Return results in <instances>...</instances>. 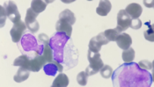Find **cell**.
Returning <instances> with one entry per match:
<instances>
[{
	"mask_svg": "<svg viewBox=\"0 0 154 87\" xmlns=\"http://www.w3.org/2000/svg\"><path fill=\"white\" fill-rule=\"evenodd\" d=\"M111 76L115 86L147 87L152 83V75L133 62L121 65L113 71Z\"/></svg>",
	"mask_w": 154,
	"mask_h": 87,
	"instance_id": "obj_1",
	"label": "cell"
},
{
	"mask_svg": "<svg viewBox=\"0 0 154 87\" xmlns=\"http://www.w3.org/2000/svg\"><path fill=\"white\" fill-rule=\"evenodd\" d=\"M45 63L47 62L43 58L42 55L35 54L33 58H30V56L26 55H21L14 60L13 66L23 67L29 71L38 72Z\"/></svg>",
	"mask_w": 154,
	"mask_h": 87,
	"instance_id": "obj_2",
	"label": "cell"
},
{
	"mask_svg": "<svg viewBox=\"0 0 154 87\" xmlns=\"http://www.w3.org/2000/svg\"><path fill=\"white\" fill-rule=\"evenodd\" d=\"M70 38L64 33L57 32L49 39L48 45L53 50V58L60 63L63 62V50Z\"/></svg>",
	"mask_w": 154,
	"mask_h": 87,
	"instance_id": "obj_3",
	"label": "cell"
},
{
	"mask_svg": "<svg viewBox=\"0 0 154 87\" xmlns=\"http://www.w3.org/2000/svg\"><path fill=\"white\" fill-rule=\"evenodd\" d=\"M75 22L76 18L74 13L69 9H65L60 13L58 20L56 24V30L57 32L64 33L71 37L72 34V25H74Z\"/></svg>",
	"mask_w": 154,
	"mask_h": 87,
	"instance_id": "obj_4",
	"label": "cell"
},
{
	"mask_svg": "<svg viewBox=\"0 0 154 87\" xmlns=\"http://www.w3.org/2000/svg\"><path fill=\"white\" fill-rule=\"evenodd\" d=\"M87 59L89 61V66L85 69V72L88 75V76L95 75L100 71V70L102 68L104 63L100 58V52H93L91 50H88L87 53Z\"/></svg>",
	"mask_w": 154,
	"mask_h": 87,
	"instance_id": "obj_5",
	"label": "cell"
},
{
	"mask_svg": "<svg viewBox=\"0 0 154 87\" xmlns=\"http://www.w3.org/2000/svg\"><path fill=\"white\" fill-rule=\"evenodd\" d=\"M21 47L26 52L34 51L35 54L42 55L43 51L44 44L39 45L35 37L31 34H26L21 38Z\"/></svg>",
	"mask_w": 154,
	"mask_h": 87,
	"instance_id": "obj_6",
	"label": "cell"
},
{
	"mask_svg": "<svg viewBox=\"0 0 154 87\" xmlns=\"http://www.w3.org/2000/svg\"><path fill=\"white\" fill-rule=\"evenodd\" d=\"M4 7L5 9V13H6V17L12 21V23H16L19 20H21L20 17V13L18 10V6L17 4L12 1H7L4 4Z\"/></svg>",
	"mask_w": 154,
	"mask_h": 87,
	"instance_id": "obj_7",
	"label": "cell"
},
{
	"mask_svg": "<svg viewBox=\"0 0 154 87\" xmlns=\"http://www.w3.org/2000/svg\"><path fill=\"white\" fill-rule=\"evenodd\" d=\"M37 16H38V13H35L31 8H28L26 10V18H25V24L26 26V28L31 33H37L40 29L39 22L36 20Z\"/></svg>",
	"mask_w": 154,
	"mask_h": 87,
	"instance_id": "obj_8",
	"label": "cell"
},
{
	"mask_svg": "<svg viewBox=\"0 0 154 87\" xmlns=\"http://www.w3.org/2000/svg\"><path fill=\"white\" fill-rule=\"evenodd\" d=\"M131 20H132V19L131 18V16L127 13L125 10H120L118 14H117L116 29L120 33L124 32L125 30H127L130 27Z\"/></svg>",
	"mask_w": 154,
	"mask_h": 87,
	"instance_id": "obj_9",
	"label": "cell"
},
{
	"mask_svg": "<svg viewBox=\"0 0 154 87\" xmlns=\"http://www.w3.org/2000/svg\"><path fill=\"white\" fill-rule=\"evenodd\" d=\"M26 29V26L21 20L13 24V26L10 31V34L12 37V40L14 43H18L21 40Z\"/></svg>",
	"mask_w": 154,
	"mask_h": 87,
	"instance_id": "obj_10",
	"label": "cell"
},
{
	"mask_svg": "<svg viewBox=\"0 0 154 87\" xmlns=\"http://www.w3.org/2000/svg\"><path fill=\"white\" fill-rule=\"evenodd\" d=\"M108 40H107L106 37L104 36L103 33H100L98 35H96L94 37H93L90 41H89V50L93 51V52H100V50L101 49V47L103 45H107L108 44Z\"/></svg>",
	"mask_w": 154,
	"mask_h": 87,
	"instance_id": "obj_11",
	"label": "cell"
},
{
	"mask_svg": "<svg viewBox=\"0 0 154 87\" xmlns=\"http://www.w3.org/2000/svg\"><path fill=\"white\" fill-rule=\"evenodd\" d=\"M45 74L48 76H55L57 72H62L63 70V66L59 62L53 60L51 62H48L45 63L42 67Z\"/></svg>",
	"mask_w": 154,
	"mask_h": 87,
	"instance_id": "obj_12",
	"label": "cell"
},
{
	"mask_svg": "<svg viewBox=\"0 0 154 87\" xmlns=\"http://www.w3.org/2000/svg\"><path fill=\"white\" fill-rule=\"evenodd\" d=\"M116 41L117 46L122 50L129 49L132 44V39H131V35L128 34H125V33L120 34L117 38L116 39Z\"/></svg>",
	"mask_w": 154,
	"mask_h": 87,
	"instance_id": "obj_13",
	"label": "cell"
},
{
	"mask_svg": "<svg viewBox=\"0 0 154 87\" xmlns=\"http://www.w3.org/2000/svg\"><path fill=\"white\" fill-rule=\"evenodd\" d=\"M125 11L133 20V19H138L141 16L143 13V8L139 4L132 3V4H130L129 5H127Z\"/></svg>",
	"mask_w": 154,
	"mask_h": 87,
	"instance_id": "obj_14",
	"label": "cell"
},
{
	"mask_svg": "<svg viewBox=\"0 0 154 87\" xmlns=\"http://www.w3.org/2000/svg\"><path fill=\"white\" fill-rule=\"evenodd\" d=\"M112 9V4L109 0H100L99 5L96 8V13L100 16H107Z\"/></svg>",
	"mask_w": 154,
	"mask_h": 87,
	"instance_id": "obj_15",
	"label": "cell"
},
{
	"mask_svg": "<svg viewBox=\"0 0 154 87\" xmlns=\"http://www.w3.org/2000/svg\"><path fill=\"white\" fill-rule=\"evenodd\" d=\"M29 75H30V71L28 70L25 69L23 67H20L17 73L14 75L13 79L17 83H21V82L26 81L29 77Z\"/></svg>",
	"mask_w": 154,
	"mask_h": 87,
	"instance_id": "obj_16",
	"label": "cell"
},
{
	"mask_svg": "<svg viewBox=\"0 0 154 87\" xmlns=\"http://www.w3.org/2000/svg\"><path fill=\"white\" fill-rule=\"evenodd\" d=\"M69 86V78L65 74L60 72V74L54 80L52 86L53 87H66Z\"/></svg>",
	"mask_w": 154,
	"mask_h": 87,
	"instance_id": "obj_17",
	"label": "cell"
},
{
	"mask_svg": "<svg viewBox=\"0 0 154 87\" xmlns=\"http://www.w3.org/2000/svg\"><path fill=\"white\" fill-rule=\"evenodd\" d=\"M46 7H47V4L44 0H32L31 2L30 8L38 14L45 11Z\"/></svg>",
	"mask_w": 154,
	"mask_h": 87,
	"instance_id": "obj_18",
	"label": "cell"
},
{
	"mask_svg": "<svg viewBox=\"0 0 154 87\" xmlns=\"http://www.w3.org/2000/svg\"><path fill=\"white\" fill-rule=\"evenodd\" d=\"M135 56H136V52L134 49L132 48H129L127 50H123L122 54V60L123 62H126V63H129V62H132L135 59Z\"/></svg>",
	"mask_w": 154,
	"mask_h": 87,
	"instance_id": "obj_19",
	"label": "cell"
},
{
	"mask_svg": "<svg viewBox=\"0 0 154 87\" xmlns=\"http://www.w3.org/2000/svg\"><path fill=\"white\" fill-rule=\"evenodd\" d=\"M145 24H146V26L144 25L145 29H144V31H143L144 38H145V40H149V41H153V26H152V25L150 23V21L146 22Z\"/></svg>",
	"mask_w": 154,
	"mask_h": 87,
	"instance_id": "obj_20",
	"label": "cell"
},
{
	"mask_svg": "<svg viewBox=\"0 0 154 87\" xmlns=\"http://www.w3.org/2000/svg\"><path fill=\"white\" fill-rule=\"evenodd\" d=\"M121 33L119 32L116 28H114V29H107L105 32H103V34L104 36L106 37L108 41H114L116 40V39L117 38L119 34Z\"/></svg>",
	"mask_w": 154,
	"mask_h": 87,
	"instance_id": "obj_21",
	"label": "cell"
},
{
	"mask_svg": "<svg viewBox=\"0 0 154 87\" xmlns=\"http://www.w3.org/2000/svg\"><path fill=\"white\" fill-rule=\"evenodd\" d=\"M42 56L45 59L46 62H51L54 60L53 58V50L50 48V46L48 44H44L43 47V51H42Z\"/></svg>",
	"mask_w": 154,
	"mask_h": 87,
	"instance_id": "obj_22",
	"label": "cell"
},
{
	"mask_svg": "<svg viewBox=\"0 0 154 87\" xmlns=\"http://www.w3.org/2000/svg\"><path fill=\"white\" fill-rule=\"evenodd\" d=\"M113 69L109 66V65H103L102 68L100 70V73L101 75V76L103 78H110L111 76L113 74Z\"/></svg>",
	"mask_w": 154,
	"mask_h": 87,
	"instance_id": "obj_23",
	"label": "cell"
},
{
	"mask_svg": "<svg viewBox=\"0 0 154 87\" xmlns=\"http://www.w3.org/2000/svg\"><path fill=\"white\" fill-rule=\"evenodd\" d=\"M87 80H88V75L86 74L85 71H81L77 76V81L79 86H86Z\"/></svg>",
	"mask_w": 154,
	"mask_h": 87,
	"instance_id": "obj_24",
	"label": "cell"
},
{
	"mask_svg": "<svg viewBox=\"0 0 154 87\" xmlns=\"http://www.w3.org/2000/svg\"><path fill=\"white\" fill-rule=\"evenodd\" d=\"M6 13L4 5H0V28L4 27L6 21Z\"/></svg>",
	"mask_w": 154,
	"mask_h": 87,
	"instance_id": "obj_25",
	"label": "cell"
},
{
	"mask_svg": "<svg viewBox=\"0 0 154 87\" xmlns=\"http://www.w3.org/2000/svg\"><path fill=\"white\" fill-rule=\"evenodd\" d=\"M137 64L141 69L145 70H150L152 69V62H150V61H147V60H142Z\"/></svg>",
	"mask_w": 154,
	"mask_h": 87,
	"instance_id": "obj_26",
	"label": "cell"
},
{
	"mask_svg": "<svg viewBox=\"0 0 154 87\" xmlns=\"http://www.w3.org/2000/svg\"><path fill=\"white\" fill-rule=\"evenodd\" d=\"M141 26H142V21H141L139 19H133V20H131L130 27H131L132 29L137 30V29H140Z\"/></svg>",
	"mask_w": 154,
	"mask_h": 87,
	"instance_id": "obj_27",
	"label": "cell"
},
{
	"mask_svg": "<svg viewBox=\"0 0 154 87\" xmlns=\"http://www.w3.org/2000/svg\"><path fill=\"white\" fill-rule=\"evenodd\" d=\"M39 41H41L42 44H48L49 43V38L46 34H41L38 36Z\"/></svg>",
	"mask_w": 154,
	"mask_h": 87,
	"instance_id": "obj_28",
	"label": "cell"
},
{
	"mask_svg": "<svg viewBox=\"0 0 154 87\" xmlns=\"http://www.w3.org/2000/svg\"><path fill=\"white\" fill-rule=\"evenodd\" d=\"M154 0H143V4L147 8H152L153 7Z\"/></svg>",
	"mask_w": 154,
	"mask_h": 87,
	"instance_id": "obj_29",
	"label": "cell"
},
{
	"mask_svg": "<svg viewBox=\"0 0 154 87\" xmlns=\"http://www.w3.org/2000/svg\"><path fill=\"white\" fill-rule=\"evenodd\" d=\"M63 3H64V4H71V3H73V2H75L76 0H61Z\"/></svg>",
	"mask_w": 154,
	"mask_h": 87,
	"instance_id": "obj_30",
	"label": "cell"
},
{
	"mask_svg": "<svg viewBox=\"0 0 154 87\" xmlns=\"http://www.w3.org/2000/svg\"><path fill=\"white\" fill-rule=\"evenodd\" d=\"M44 1L46 2V4H51V3H53L55 0H44Z\"/></svg>",
	"mask_w": 154,
	"mask_h": 87,
	"instance_id": "obj_31",
	"label": "cell"
},
{
	"mask_svg": "<svg viewBox=\"0 0 154 87\" xmlns=\"http://www.w3.org/2000/svg\"><path fill=\"white\" fill-rule=\"evenodd\" d=\"M87 1H93V0H87Z\"/></svg>",
	"mask_w": 154,
	"mask_h": 87,
	"instance_id": "obj_32",
	"label": "cell"
}]
</instances>
